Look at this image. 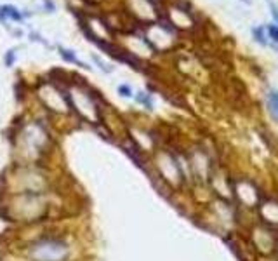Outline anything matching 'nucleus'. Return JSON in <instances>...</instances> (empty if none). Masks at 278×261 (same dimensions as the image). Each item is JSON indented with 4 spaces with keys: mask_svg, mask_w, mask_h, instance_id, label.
I'll return each instance as SVG.
<instances>
[{
    "mask_svg": "<svg viewBox=\"0 0 278 261\" xmlns=\"http://www.w3.org/2000/svg\"><path fill=\"white\" fill-rule=\"evenodd\" d=\"M252 35L254 38H256V42H259L261 45H268V35H266V30H264V26H256V28L252 30Z\"/></svg>",
    "mask_w": 278,
    "mask_h": 261,
    "instance_id": "obj_6",
    "label": "nucleus"
},
{
    "mask_svg": "<svg viewBox=\"0 0 278 261\" xmlns=\"http://www.w3.org/2000/svg\"><path fill=\"white\" fill-rule=\"evenodd\" d=\"M117 91H118V94L122 96V98H131L134 92H132V87L129 84H120L117 87Z\"/></svg>",
    "mask_w": 278,
    "mask_h": 261,
    "instance_id": "obj_9",
    "label": "nucleus"
},
{
    "mask_svg": "<svg viewBox=\"0 0 278 261\" xmlns=\"http://www.w3.org/2000/svg\"><path fill=\"white\" fill-rule=\"evenodd\" d=\"M271 16H273V19H275V25L278 26V7L277 5H271Z\"/></svg>",
    "mask_w": 278,
    "mask_h": 261,
    "instance_id": "obj_13",
    "label": "nucleus"
},
{
    "mask_svg": "<svg viewBox=\"0 0 278 261\" xmlns=\"http://www.w3.org/2000/svg\"><path fill=\"white\" fill-rule=\"evenodd\" d=\"M30 37H32V40L40 42V44H44L45 47H51V44H49V42H45V40H44V37H42L40 34H37V32H32V34H30Z\"/></svg>",
    "mask_w": 278,
    "mask_h": 261,
    "instance_id": "obj_11",
    "label": "nucleus"
},
{
    "mask_svg": "<svg viewBox=\"0 0 278 261\" xmlns=\"http://www.w3.org/2000/svg\"><path fill=\"white\" fill-rule=\"evenodd\" d=\"M23 23L25 21V12L19 11L16 5L12 4H4L0 5V23L4 25V28L11 30L9 23Z\"/></svg>",
    "mask_w": 278,
    "mask_h": 261,
    "instance_id": "obj_2",
    "label": "nucleus"
},
{
    "mask_svg": "<svg viewBox=\"0 0 278 261\" xmlns=\"http://www.w3.org/2000/svg\"><path fill=\"white\" fill-rule=\"evenodd\" d=\"M266 100H268V105H270V110H271V113H273L275 117L278 118V91H275V89H271V91H268V94H266Z\"/></svg>",
    "mask_w": 278,
    "mask_h": 261,
    "instance_id": "obj_4",
    "label": "nucleus"
},
{
    "mask_svg": "<svg viewBox=\"0 0 278 261\" xmlns=\"http://www.w3.org/2000/svg\"><path fill=\"white\" fill-rule=\"evenodd\" d=\"M136 101H138L139 105H143L146 110H153V98H151V94H148V92L139 91L138 94H136Z\"/></svg>",
    "mask_w": 278,
    "mask_h": 261,
    "instance_id": "obj_5",
    "label": "nucleus"
},
{
    "mask_svg": "<svg viewBox=\"0 0 278 261\" xmlns=\"http://www.w3.org/2000/svg\"><path fill=\"white\" fill-rule=\"evenodd\" d=\"M14 63H16V49H9L4 54V65L7 68H11L14 67Z\"/></svg>",
    "mask_w": 278,
    "mask_h": 261,
    "instance_id": "obj_7",
    "label": "nucleus"
},
{
    "mask_svg": "<svg viewBox=\"0 0 278 261\" xmlns=\"http://www.w3.org/2000/svg\"><path fill=\"white\" fill-rule=\"evenodd\" d=\"M92 61H94L96 65H98V67L101 68L103 72H106V74H111V72H113V67H110V65H106V63L103 61V59L99 58V56L92 54Z\"/></svg>",
    "mask_w": 278,
    "mask_h": 261,
    "instance_id": "obj_8",
    "label": "nucleus"
},
{
    "mask_svg": "<svg viewBox=\"0 0 278 261\" xmlns=\"http://www.w3.org/2000/svg\"><path fill=\"white\" fill-rule=\"evenodd\" d=\"M25 256L28 261H68L71 244L58 235L38 237L25 247Z\"/></svg>",
    "mask_w": 278,
    "mask_h": 261,
    "instance_id": "obj_1",
    "label": "nucleus"
},
{
    "mask_svg": "<svg viewBox=\"0 0 278 261\" xmlns=\"http://www.w3.org/2000/svg\"><path fill=\"white\" fill-rule=\"evenodd\" d=\"M58 52H59V56H61V59L65 63H71V65H77V67L84 68V70H91V67H87L84 61H80V59L77 58V54H75L71 49L63 47V45H58Z\"/></svg>",
    "mask_w": 278,
    "mask_h": 261,
    "instance_id": "obj_3",
    "label": "nucleus"
},
{
    "mask_svg": "<svg viewBox=\"0 0 278 261\" xmlns=\"http://www.w3.org/2000/svg\"><path fill=\"white\" fill-rule=\"evenodd\" d=\"M242 2H243V4H250V0H242Z\"/></svg>",
    "mask_w": 278,
    "mask_h": 261,
    "instance_id": "obj_14",
    "label": "nucleus"
},
{
    "mask_svg": "<svg viewBox=\"0 0 278 261\" xmlns=\"http://www.w3.org/2000/svg\"><path fill=\"white\" fill-rule=\"evenodd\" d=\"M266 32H268V37H270L271 40L277 42V44H278V26L277 25H270L266 28Z\"/></svg>",
    "mask_w": 278,
    "mask_h": 261,
    "instance_id": "obj_10",
    "label": "nucleus"
},
{
    "mask_svg": "<svg viewBox=\"0 0 278 261\" xmlns=\"http://www.w3.org/2000/svg\"><path fill=\"white\" fill-rule=\"evenodd\" d=\"M44 11L45 12H54L56 11V4L52 0H44Z\"/></svg>",
    "mask_w": 278,
    "mask_h": 261,
    "instance_id": "obj_12",
    "label": "nucleus"
}]
</instances>
